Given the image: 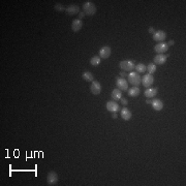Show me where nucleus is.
I'll return each mask as SVG.
<instances>
[{
    "label": "nucleus",
    "instance_id": "23",
    "mask_svg": "<svg viewBox=\"0 0 186 186\" xmlns=\"http://www.w3.org/2000/svg\"><path fill=\"white\" fill-rule=\"evenodd\" d=\"M147 67V72H148V74H150V75H152V74H154V72H156V65L154 64V63H150L148 65V66H146Z\"/></svg>",
    "mask_w": 186,
    "mask_h": 186
},
{
    "label": "nucleus",
    "instance_id": "16",
    "mask_svg": "<svg viewBox=\"0 0 186 186\" xmlns=\"http://www.w3.org/2000/svg\"><path fill=\"white\" fill-rule=\"evenodd\" d=\"M140 93H141V90L138 86H132V88L128 89V95L130 97H137V96L140 95Z\"/></svg>",
    "mask_w": 186,
    "mask_h": 186
},
{
    "label": "nucleus",
    "instance_id": "17",
    "mask_svg": "<svg viewBox=\"0 0 186 186\" xmlns=\"http://www.w3.org/2000/svg\"><path fill=\"white\" fill-rule=\"evenodd\" d=\"M151 104H152V108L155 110V111H160L163 108V103H162V100H160V99H153Z\"/></svg>",
    "mask_w": 186,
    "mask_h": 186
},
{
    "label": "nucleus",
    "instance_id": "8",
    "mask_svg": "<svg viewBox=\"0 0 186 186\" xmlns=\"http://www.w3.org/2000/svg\"><path fill=\"white\" fill-rule=\"evenodd\" d=\"M142 83H143V86L146 88H149L151 87V85L154 83V78L152 77V75L150 74H147L145 75L142 79Z\"/></svg>",
    "mask_w": 186,
    "mask_h": 186
},
{
    "label": "nucleus",
    "instance_id": "7",
    "mask_svg": "<svg viewBox=\"0 0 186 186\" xmlns=\"http://www.w3.org/2000/svg\"><path fill=\"white\" fill-rule=\"evenodd\" d=\"M111 53H112L111 48L108 46H104L99 50V57H100L101 59H108L109 57L111 56Z\"/></svg>",
    "mask_w": 186,
    "mask_h": 186
},
{
    "label": "nucleus",
    "instance_id": "4",
    "mask_svg": "<svg viewBox=\"0 0 186 186\" xmlns=\"http://www.w3.org/2000/svg\"><path fill=\"white\" fill-rule=\"evenodd\" d=\"M58 175L55 172H49L48 176H47V183L48 185H56L58 183Z\"/></svg>",
    "mask_w": 186,
    "mask_h": 186
},
{
    "label": "nucleus",
    "instance_id": "9",
    "mask_svg": "<svg viewBox=\"0 0 186 186\" xmlns=\"http://www.w3.org/2000/svg\"><path fill=\"white\" fill-rule=\"evenodd\" d=\"M101 89H103V87H101L100 83L97 82V81H93L92 84H91V87H90L91 92H92L94 95H98V94L101 92Z\"/></svg>",
    "mask_w": 186,
    "mask_h": 186
},
{
    "label": "nucleus",
    "instance_id": "28",
    "mask_svg": "<svg viewBox=\"0 0 186 186\" xmlns=\"http://www.w3.org/2000/svg\"><path fill=\"white\" fill-rule=\"evenodd\" d=\"M84 15H85L84 12H81V14H80V19H82V18L84 17Z\"/></svg>",
    "mask_w": 186,
    "mask_h": 186
},
{
    "label": "nucleus",
    "instance_id": "3",
    "mask_svg": "<svg viewBox=\"0 0 186 186\" xmlns=\"http://www.w3.org/2000/svg\"><path fill=\"white\" fill-rule=\"evenodd\" d=\"M135 63L130 60H123L119 63V67L121 68L123 72H132L135 69Z\"/></svg>",
    "mask_w": 186,
    "mask_h": 186
},
{
    "label": "nucleus",
    "instance_id": "18",
    "mask_svg": "<svg viewBox=\"0 0 186 186\" xmlns=\"http://www.w3.org/2000/svg\"><path fill=\"white\" fill-rule=\"evenodd\" d=\"M120 115H121L122 119L125 120V121H128V120H130V118H132V112H130V110H128L127 108H123L121 110Z\"/></svg>",
    "mask_w": 186,
    "mask_h": 186
},
{
    "label": "nucleus",
    "instance_id": "24",
    "mask_svg": "<svg viewBox=\"0 0 186 186\" xmlns=\"http://www.w3.org/2000/svg\"><path fill=\"white\" fill-rule=\"evenodd\" d=\"M55 9H56L57 12H63V10H65L63 5H62V4H59V3L55 5Z\"/></svg>",
    "mask_w": 186,
    "mask_h": 186
},
{
    "label": "nucleus",
    "instance_id": "14",
    "mask_svg": "<svg viewBox=\"0 0 186 186\" xmlns=\"http://www.w3.org/2000/svg\"><path fill=\"white\" fill-rule=\"evenodd\" d=\"M83 27V21L80 20V19H77V20H74L72 23V29L74 32H78L82 29Z\"/></svg>",
    "mask_w": 186,
    "mask_h": 186
},
{
    "label": "nucleus",
    "instance_id": "13",
    "mask_svg": "<svg viewBox=\"0 0 186 186\" xmlns=\"http://www.w3.org/2000/svg\"><path fill=\"white\" fill-rule=\"evenodd\" d=\"M65 12H66V14L69 15V16H75V15H77L80 12V7L75 4H72L65 9Z\"/></svg>",
    "mask_w": 186,
    "mask_h": 186
},
{
    "label": "nucleus",
    "instance_id": "12",
    "mask_svg": "<svg viewBox=\"0 0 186 186\" xmlns=\"http://www.w3.org/2000/svg\"><path fill=\"white\" fill-rule=\"evenodd\" d=\"M167 57L166 56V55L163 54H157L155 57H154L153 61H154V64H157V65H162L164 64L167 62Z\"/></svg>",
    "mask_w": 186,
    "mask_h": 186
},
{
    "label": "nucleus",
    "instance_id": "29",
    "mask_svg": "<svg viewBox=\"0 0 186 186\" xmlns=\"http://www.w3.org/2000/svg\"><path fill=\"white\" fill-rule=\"evenodd\" d=\"M113 118H114V119H115V118H117V114H116V113H113Z\"/></svg>",
    "mask_w": 186,
    "mask_h": 186
},
{
    "label": "nucleus",
    "instance_id": "19",
    "mask_svg": "<svg viewBox=\"0 0 186 186\" xmlns=\"http://www.w3.org/2000/svg\"><path fill=\"white\" fill-rule=\"evenodd\" d=\"M112 98L114 99V100H117L119 101L120 99L122 98V91L119 90V89H114V90L112 91V94H111Z\"/></svg>",
    "mask_w": 186,
    "mask_h": 186
},
{
    "label": "nucleus",
    "instance_id": "15",
    "mask_svg": "<svg viewBox=\"0 0 186 186\" xmlns=\"http://www.w3.org/2000/svg\"><path fill=\"white\" fill-rule=\"evenodd\" d=\"M157 92H158V89L157 88H153V87H149L145 90V92H144V95L146 96V97L148 98H151V97H154V96L156 95Z\"/></svg>",
    "mask_w": 186,
    "mask_h": 186
},
{
    "label": "nucleus",
    "instance_id": "27",
    "mask_svg": "<svg viewBox=\"0 0 186 186\" xmlns=\"http://www.w3.org/2000/svg\"><path fill=\"white\" fill-rule=\"evenodd\" d=\"M173 44H174V41H173V40H171V41H170V43L169 44H167V46H173Z\"/></svg>",
    "mask_w": 186,
    "mask_h": 186
},
{
    "label": "nucleus",
    "instance_id": "30",
    "mask_svg": "<svg viewBox=\"0 0 186 186\" xmlns=\"http://www.w3.org/2000/svg\"><path fill=\"white\" fill-rule=\"evenodd\" d=\"M120 75H126V74H125V72H120Z\"/></svg>",
    "mask_w": 186,
    "mask_h": 186
},
{
    "label": "nucleus",
    "instance_id": "5",
    "mask_svg": "<svg viewBox=\"0 0 186 186\" xmlns=\"http://www.w3.org/2000/svg\"><path fill=\"white\" fill-rule=\"evenodd\" d=\"M116 86H117V89L121 91H126L128 90V82L125 80L124 78H119L117 79L116 81Z\"/></svg>",
    "mask_w": 186,
    "mask_h": 186
},
{
    "label": "nucleus",
    "instance_id": "21",
    "mask_svg": "<svg viewBox=\"0 0 186 186\" xmlns=\"http://www.w3.org/2000/svg\"><path fill=\"white\" fill-rule=\"evenodd\" d=\"M135 72H138V74H143V72H146V69H147V67H146V65L145 64H143V63H139L137 64L135 66Z\"/></svg>",
    "mask_w": 186,
    "mask_h": 186
},
{
    "label": "nucleus",
    "instance_id": "22",
    "mask_svg": "<svg viewBox=\"0 0 186 186\" xmlns=\"http://www.w3.org/2000/svg\"><path fill=\"white\" fill-rule=\"evenodd\" d=\"M101 62V58L99 56H93L90 60V63L92 66H98Z\"/></svg>",
    "mask_w": 186,
    "mask_h": 186
},
{
    "label": "nucleus",
    "instance_id": "20",
    "mask_svg": "<svg viewBox=\"0 0 186 186\" xmlns=\"http://www.w3.org/2000/svg\"><path fill=\"white\" fill-rule=\"evenodd\" d=\"M82 77L86 82H93L94 81V75L92 72H85Z\"/></svg>",
    "mask_w": 186,
    "mask_h": 186
},
{
    "label": "nucleus",
    "instance_id": "2",
    "mask_svg": "<svg viewBox=\"0 0 186 186\" xmlns=\"http://www.w3.org/2000/svg\"><path fill=\"white\" fill-rule=\"evenodd\" d=\"M83 9H84V14L87 15V16H93V15L96 12V6H95V4H94L93 2H91V1L85 2V4H84Z\"/></svg>",
    "mask_w": 186,
    "mask_h": 186
},
{
    "label": "nucleus",
    "instance_id": "26",
    "mask_svg": "<svg viewBox=\"0 0 186 186\" xmlns=\"http://www.w3.org/2000/svg\"><path fill=\"white\" fill-rule=\"evenodd\" d=\"M149 32H150V33H154V29H153V28H149Z\"/></svg>",
    "mask_w": 186,
    "mask_h": 186
},
{
    "label": "nucleus",
    "instance_id": "11",
    "mask_svg": "<svg viewBox=\"0 0 186 186\" xmlns=\"http://www.w3.org/2000/svg\"><path fill=\"white\" fill-rule=\"evenodd\" d=\"M106 107H107V110L111 113H116L120 110L119 104H118L116 101H108L106 104Z\"/></svg>",
    "mask_w": 186,
    "mask_h": 186
},
{
    "label": "nucleus",
    "instance_id": "10",
    "mask_svg": "<svg viewBox=\"0 0 186 186\" xmlns=\"http://www.w3.org/2000/svg\"><path fill=\"white\" fill-rule=\"evenodd\" d=\"M154 50H155V52L157 54H163L164 52H167V50H169V46H167V44L166 43H158L155 44Z\"/></svg>",
    "mask_w": 186,
    "mask_h": 186
},
{
    "label": "nucleus",
    "instance_id": "6",
    "mask_svg": "<svg viewBox=\"0 0 186 186\" xmlns=\"http://www.w3.org/2000/svg\"><path fill=\"white\" fill-rule=\"evenodd\" d=\"M167 38V33L163 30H158L153 33V39L157 43H163V40Z\"/></svg>",
    "mask_w": 186,
    "mask_h": 186
},
{
    "label": "nucleus",
    "instance_id": "25",
    "mask_svg": "<svg viewBox=\"0 0 186 186\" xmlns=\"http://www.w3.org/2000/svg\"><path fill=\"white\" fill-rule=\"evenodd\" d=\"M120 100L122 101V104H127V103H128L126 98H121V99H120Z\"/></svg>",
    "mask_w": 186,
    "mask_h": 186
},
{
    "label": "nucleus",
    "instance_id": "1",
    "mask_svg": "<svg viewBox=\"0 0 186 186\" xmlns=\"http://www.w3.org/2000/svg\"><path fill=\"white\" fill-rule=\"evenodd\" d=\"M128 83H130L133 86H138L142 83V78H141L140 74H138L137 72H132L128 75Z\"/></svg>",
    "mask_w": 186,
    "mask_h": 186
}]
</instances>
